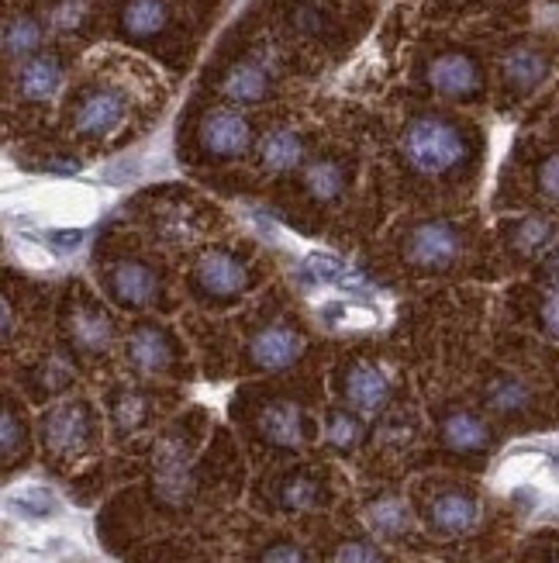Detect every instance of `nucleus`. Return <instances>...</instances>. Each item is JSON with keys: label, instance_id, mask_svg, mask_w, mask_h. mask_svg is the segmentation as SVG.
<instances>
[{"label": "nucleus", "instance_id": "f257e3e1", "mask_svg": "<svg viewBox=\"0 0 559 563\" xmlns=\"http://www.w3.org/2000/svg\"><path fill=\"white\" fill-rule=\"evenodd\" d=\"M401 150H404L407 166L422 177H446L467 159V142L459 135V129L452 121L435 118V114L411 121L404 129Z\"/></svg>", "mask_w": 559, "mask_h": 563}, {"label": "nucleus", "instance_id": "f03ea898", "mask_svg": "<svg viewBox=\"0 0 559 563\" xmlns=\"http://www.w3.org/2000/svg\"><path fill=\"white\" fill-rule=\"evenodd\" d=\"M401 253L418 271H449L463 256V232L446 218H428V222H418L407 232Z\"/></svg>", "mask_w": 559, "mask_h": 563}, {"label": "nucleus", "instance_id": "7ed1b4c3", "mask_svg": "<svg viewBox=\"0 0 559 563\" xmlns=\"http://www.w3.org/2000/svg\"><path fill=\"white\" fill-rule=\"evenodd\" d=\"M42 439L48 453L56 456H77L90 443V415L80 401H63L45 411L42 419Z\"/></svg>", "mask_w": 559, "mask_h": 563}, {"label": "nucleus", "instance_id": "20e7f679", "mask_svg": "<svg viewBox=\"0 0 559 563\" xmlns=\"http://www.w3.org/2000/svg\"><path fill=\"white\" fill-rule=\"evenodd\" d=\"M193 284L208 298H235L249 287V266L228 250H211L193 266Z\"/></svg>", "mask_w": 559, "mask_h": 563}, {"label": "nucleus", "instance_id": "39448f33", "mask_svg": "<svg viewBox=\"0 0 559 563\" xmlns=\"http://www.w3.org/2000/svg\"><path fill=\"white\" fill-rule=\"evenodd\" d=\"M201 145H204V153H211L217 159L246 156L253 145V129L238 111L217 108V111L204 114V121H201Z\"/></svg>", "mask_w": 559, "mask_h": 563}, {"label": "nucleus", "instance_id": "423d86ee", "mask_svg": "<svg viewBox=\"0 0 559 563\" xmlns=\"http://www.w3.org/2000/svg\"><path fill=\"white\" fill-rule=\"evenodd\" d=\"M428 87L452 101L480 93V66L467 53H443L428 63Z\"/></svg>", "mask_w": 559, "mask_h": 563}, {"label": "nucleus", "instance_id": "0eeeda50", "mask_svg": "<svg viewBox=\"0 0 559 563\" xmlns=\"http://www.w3.org/2000/svg\"><path fill=\"white\" fill-rule=\"evenodd\" d=\"M108 290H111V298L118 305L145 308V305L156 301L159 280L149 271V263H142V260H118V263H111V271H108Z\"/></svg>", "mask_w": 559, "mask_h": 563}, {"label": "nucleus", "instance_id": "6e6552de", "mask_svg": "<svg viewBox=\"0 0 559 563\" xmlns=\"http://www.w3.org/2000/svg\"><path fill=\"white\" fill-rule=\"evenodd\" d=\"M304 353V339L287 325H266L249 342V360L259 371H287Z\"/></svg>", "mask_w": 559, "mask_h": 563}, {"label": "nucleus", "instance_id": "1a4fd4ad", "mask_svg": "<svg viewBox=\"0 0 559 563\" xmlns=\"http://www.w3.org/2000/svg\"><path fill=\"white\" fill-rule=\"evenodd\" d=\"M121 118H125V97L118 90H93L80 101L72 125L87 139H101L121 125Z\"/></svg>", "mask_w": 559, "mask_h": 563}, {"label": "nucleus", "instance_id": "9d476101", "mask_svg": "<svg viewBox=\"0 0 559 563\" xmlns=\"http://www.w3.org/2000/svg\"><path fill=\"white\" fill-rule=\"evenodd\" d=\"M128 360L138 374H163L174 363V342L159 325H138L128 332Z\"/></svg>", "mask_w": 559, "mask_h": 563}, {"label": "nucleus", "instance_id": "9b49d317", "mask_svg": "<svg viewBox=\"0 0 559 563\" xmlns=\"http://www.w3.org/2000/svg\"><path fill=\"white\" fill-rule=\"evenodd\" d=\"M59 87H63V66L56 56H32V59L21 63L18 93L24 97V101H32V104L53 101Z\"/></svg>", "mask_w": 559, "mask_h": 563}, {"label": "nucleus", "instance_id": "f8f14e48", "mask_svg": "<svg viewBox=\"0 0 559 563\" xmlns=\"http://www.w3.org/2000/svg\"><path fill=\"white\" fill-rule=\"evenodd\" d=\"M346 398L359 411H380L391 401V380L373 363H353L346 374Z\"/></svg>", "mask_w": 559, "mask_h": 563}, {"label": "nucleus", "instance_id": "ddd939ff", "mask_svg": "<svg viewBox=\"0 0 559 563\" xmlns=\"http://www.w3.org/2000/svg\"><path fill=\"white\" fill-rule=\"evenodd\" d=\"M69 339L87 353H108L114 342V325L101 308L77 305L69 311Z\"/></svg>", "mask_w": 559, "mask_h": 563}, {"label": "nucleus", "instance_id": "4468645a", "mask_svg": "<svg viewBox=\"0 0 559 563\" xmlns=\"http://www.w3.org/2000/svg\"><path fill=\"white\" fill-rule=\"evenodd\" d=\"M259 429L273 446H283V450H298L304 443V415L290 401H273L266 408L259 419Z\"/></svg>", "mask_w": 559, "mask_h": 563}, {"label": "nucleus", "instance_id": "2eb2a0df", "mask_svg": "<svg viewBox=\"0 0 559 563\" xmlns=\"http://www.w3.org/2000/svg\"><path fill=\"white\" fill-rule=\"evenodd\" d=\"M259 163L270 174H287L304 163V139L294 129H273L259 142Z\"/></svg>", "mask_w": 559, "mask_h": 563}, {"label": "nucleus", "instance_id": "dca6fc26", "mask_svg": "<svg viewBox=\"0 0 559 563\" xmlns=\"http://www.w3.org/2000/svg\"><path fill=\"white\" fill-rule=\"evenodd\" d=\"M428 519L432 526L446 532V536H459V532H467L477 526V501L463 492H446L432 501L428 508Z\"/></svg>", "mask_w": 559, "mask_h": 563}, {"label": "nucleus", "instance_id": "f3484780", "mask_svg": "<svg viewBox=\"0 0 559 563\" xmlns=\"http://www.w3.org/2000/svg\"><path fill=\"white\" fill-rule=\"evenodd\" d=\"M501 69H504L507 87L518 90V93H528V90H536L546 80L549 63H546L543 53H536V48L522 45V48H512V53L504 56V66Z\"/></svg>", "mask_w": 559, "mask_h": 563}, {"label": "nucleus", "instance_id": "a211bd4d", "mask_svg": "<svg viewBox=\"0 0 559 563\" xmlns=\"http://www.w3.org/2000/svg\"><path fill=\"white\" fill-rule=\"evenodd\" d=\"M304 190L318 205H332L346 194V169L335 159H314L304 166Z\"/></svg>", "mask_w": 559, "mask_h": 563}, {"label": "nucleus", "instance_id": "6ab92c4d", "mask_svg": "<svg viewBox=\"0 0 559 563\" xmlns=\"http://www.w3.org/2000/svg\"><path fill=\"white\" fill-rule=\"evenodd\" d=\"M443 439H446V446L456 453H480L483 446H488V426H483L470 411H452L443 422Z\"/></svg>", "mask_w": 559, "mask_h": 563}, {"label": "nucleus", "instance_id": "aec40b11", "mask_svg": "<svg viewBox=\"0 0 559 563\" xmlns=\"http://www.w3.org/2000/svg\"><path fill=\"white\" fill-rule=\"evenodd\" d=\"M225 97L235 104H259L266 90H270V80H266V69L256 63H238L228 69V77L222 84Z\"/></svg>", "mask_w": 559, "mask_h": 563}, {"label": "nucleus", "instance_id": "412c9836", "mask_svg": "<svg viewBox=\"0 0 559 563\" xmlns=\"http://www.w3.org/2000/svg\"><path fill=\"white\" fill-rule=\"evenodd\" d=\"M169 21V11L163 0H132L121 14V29L132 38H149V35H159Z\"/></svg>", "mask_w": 559, "mask_h": 563}, {"label": "nucleus", "instance_id": "4be33fe9", "mask_svg": "<svg viewBox=\"0 0 559 563\" xmlns=\"http://www.w3.org/2000/svg\"><path fill=\"white\" fill-rule=\"evenodd\" d=\"M42 45V24L29 14L4 21V56L8 59H32Z\"/></svg>", "mask_w": 559, "mask_h": 563}, {"label": "nucleus", "instance_id": "5701e85b", "mask_svg": "<svg viewBox=\"0 0 559 563\" xmlns=\"http://www.w3.org/2000/svg\"><path fill=\"white\" fill-rule=\"evenodd\" d=\"M8 508L18 511L21 519H35V522H42V519H53V516H56V511H59V501H56V495L48 492V487H42V484H21L18 492L8 495Z\"/></svg>", "mask_w": 559, "mask_h": 563}, {"label": "nucleus", "instance_id": "b1692460", "mask_svg": "<svg viewBox=\"0 0 559 563\" xmlns=\"http://www.w3.org/2000/svg\"><path fill=\"white\" fill-rule=\"evenodd\" d=\"M552 239H556V222H549L543 214H528L512 232V250L522 256H536V253L549 250Z\"/></svg>", "mask_w": 559, "mask_h": 563}, {"label": "nucleus", "instance_id": "393cba45", "mask_svg": "<svg viewBox=\"0 0 559 563\" xmlns=\"http://www.w3.org/2000/svg\"><path fill=\"white\" fill-rule=\"evenodd\" d=\"M488 405L494 408V411H501V415H512V411H522L528 401H532V390H528V384L525 380H518V377H512V374H501V377H494L491 384H488Z\"/></svg>", "mask_w": 559, "mask_h": 563}, {"label": "nucleus", "instance_id": "a878e982", "mask_svg": "<svg viewBox=\"0 0 559 563\" xmlns=\"http://www.w3.org/2000/svg\"><path fill=\"white\" fill-rule=\"evenodd\" d=\"M301 277L314 287H328V284H343L349 277V266L335 253H308L301 263Z\"/></svg>", "mask_w": 559, "mask_h": 563}, {"label": "nucleus", "instance_id": "bb28decb", "mask_svg": "<svg viewBox=\"0 0 559 563\" xmlns=\"http://www.w3.org/2000/svg\"><path fill=\"white\" fill-rule=\"evenodd\" d=\"M325 439H328V446L335 453H349V450L359 446L362 422L356 419V415H349V411H332L328 415V426H325Z\"/></svg>", "mask_w": 559, "mask_h": 563}, {"label": "nucleus", "instance_id": "cd10ccee", "mask_svg": "<svg viewBox=\"0 0 559 563\" xmlns=\"http://www.w3.org/2000/svg\"><path fill=\"white\" fill-rule=\"evenodd\" d=\"M367 519H370V526H373L380 536H401V532H407V526H411L407 508H404L398 498H380L377 505H370Z\"/></svg>", "mask_w": 559, "mask_h": 563}, {"label": "nucleus", "instance_id": "c85d7f7f", "mask_svg": "<svg viewBox=\"0 0 559 563\" xmlns=\"http://www.w3.org/2000/svg\"><path fill=\"white\" fill-rule=\"evenodd\" d=\"M111 415H114L118 432H135L145 422V398L135 395V390H121L111 405Z\"/></svg>", "mask_w": 559, "mask_h": 563}, {"label": "nucleus", "instance_id": "c756f323", "mask_svg": "<svg viewBox=\"0 0 559 563\" xmlns=\"http://www.w3.org/2000/svg\"><path fill=\"white\" fill-rule=\"evenodd\" d=\"M83 239H87V232L77 225V229H72V225H59V229H45L42 232V246L45 250H53V253H59V256H69V253H77L80 246H83Z\"/></svg>", "mask_w": 559, "mask_h": 563}, {"label": "nucleus", "instance_id": "7c9ffc66", "mask_svg": "<svg viewBox=\"0 0 559 563\" xmlns=\"http://www.w3.org/2000/svg\"><path fill=\"white\" fill-rule=\"evenodd\" d=\"M280 501H283V508H294V511L311 508L314 501H318V484H314L311 477H294V481H287V484L280 487Z\"/></svg>", "mask_w": 559, "mask_h": 563}, {"label": "nucleus", "instance_id": "2f4dec72", "mask_svg": "<svg viewBox=\"0 0 559 563\" xmlns=\"http://www.w3.org/2000/svg\"><path fill=\"white\" fill-rule=\"evenodd\" d=\"M87 18V4L83 0H59V4L53 8V24L59 32H72V29H80Z\"/></svg>", "mask_w": 559, "mask_h": 563}, {"label": "nucleus", "instance_id": "473e14b6", "mask_svg": "<svg viewBox=\"0 0 559 563\" xmlns=\"http://www.w3.org/2000/svg\"><path fill=\"white\" fill-rule=\"evenodd\" d=\"M539 190L546 194L549 201H559V153L549 156V159L539 166Z\"/></svg>", "mask_w": 559, "mask_h": 563}, {"label": "nucleus", "instance_id": "72a5a7b5", "mask_svg": "<svg viewBox=\"0 0 559 563\" xmlns=\"http://www.w3.org/2000/svg\"><path fill=\"white\" fill-rule=\"evenodd\" d=\"M335 563H383V560L370 543H346L343 550H338Z\"/></svg>", "mask_w": 559, "mask_h": 563}, {"label": "nucleus", "instance_id": "f704fd0d", "mask_svg": "<svg viewBox=\"0 0 559 563\" xmlns=\"http://www.w3.org/2000/svg\"><path fill=\"white\" fill-rule=\"evenodd\" d=\"M259 563H308V556L294 543H277V547H270V550L262 553Z\"/></svg>", "mask_w": 559, "mask_h": 563}, {"label": "nucleus", "instance_id": "c9c22d12", "mask_svg": "<svg viewBox=\"0 0 559 563\" xmlns=\"http://www.w3.org/2000/svg\"><path fill=\"white\" fill-rule=\"evenodd\" d=\"M18 446H21V426L14 422V411L4 408V439H0V450H4V460H11Z\"/></svg>", "mask_w": 559, "mask_h": 563}, {"label": "nucleus", "instance_id": "e433bc0d", "mask_svg": "<svg viewBox=\"0 0 559 563\" xmlns=\"http://www.w3.org/2000/svg\"><path fill=\"white\" fill-rule=\"evenodd\" d=\"M543 325L559 339V290H552L549 298L543 301Z\"/></svg>", "mask_w": 559, "mask_h": 563}, {"label": "nucleus", "instance_id": "4c0bfd02", "mask_svg": "<svg viewBox=\"0 0 559 563\" xmlns=\"http://www.w3.org/2000/svg\"><path fill=\"white\" fill-rule=\"evenodd\" d=\"M135 174H138V163H114V166L104 169L101 177H104L108 184H125V180L135 177Z\"/></svg>", "mask_w": 559, "mask_h": 563}, {"label": "nucleus", "instance_id": "58836bf2", "mask_svg": "<svg viewBox=\"0 0 559 563\" xmlns=\"http://www.w3.org/2000/svg\"><path fill=\"white\" fill-rule=\"evenodd\" d=\"M546 277H549L552 284H559V250L549 253V260H546Z\"/></svg>", "mask_w": 559, "mask_h": 563}, {"label": "nucleus", "instance_id": "ea45409f", "mask_svg": "<svg viewBox=\"0 0 559 563\" xmlns=\"http://www.w3.org/2000/svg\"><path fill=\"white\" fill-rule=\"evenodd\" d=\"M11 329H14V318H11V305L4 301V339H11Z\"/></svg>", "mask_w": 559, "mask_h": 563}]
</instances>
